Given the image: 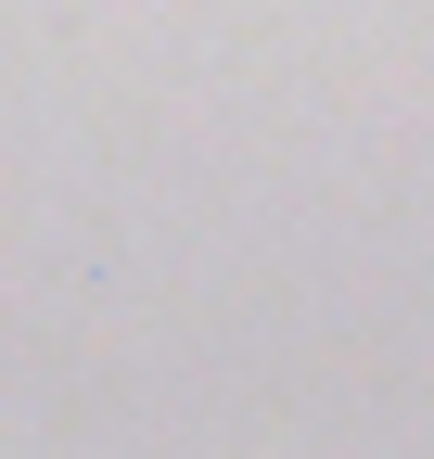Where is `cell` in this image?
<instances>
[]
</instances>
